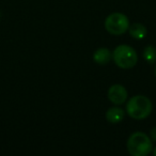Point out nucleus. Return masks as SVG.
I'll return each mask as SVG.
<instances>
[{"label":"nucleus","mask_w":156,"mask_h":156,"mask_svg":"<svg viewBox=\"0 0 156 156\" xmlns=\"http://www.w3.org/2000/svg\"><path fill=\"white\" fill-rule=\"evenodd\" d=\"M126 147L133 156H147L153 150L152 139L142 132L133 133L126 143Z\"/></svg>","instance_id":"1"},{"label":"nucleus","mask_w":156,"mask_h":156,"mask_svg":"<svg viewBox=\"0 0 156 156\" xmlns=\"http://www.w3.org/2000/svg\"><path fill=\"white\" fill-rule=\"evenodd\" d=\"M152 112V103L144 95H135L126 104V113L135 120H143Z\"/></svg>","instance_id":"2"},{"label":"nucleus","mask_w":156,"mask_h":156,"mask_svg":"<svg viewBox=\"0 0 156 156\" xmlns=\"http://www.w3.org/2000/svg\"><path fill=\"white\" fill-rule=\"evenodd\" d=\"M113 62L117 66L123 69H129L138 62V55L136 50L128 45H119L112 52Z\"/></svg>","instance_id":"3"},{"label":"nucleus","mask_w":156,"mask_h":156,"mask_svg":"<svg viewBox=\"0 0 156 156\" xmlns=\"http://www.w3.org/2000/svg\"><path fill=\"white\" fill-rule=\"evenodd\" d=\"M129 28V20L128 17L123 13L115 12L107 16L105 20V29L107 32L112 35L124 34Z\"/></svg>","instance_id":"4"},{"label":"nucleus","mask_w":156,"mask_h":156,"mask_svg":"<svg viewBox=\"0 0 156 156\" xmlns=\"http://www.w3.org/2000/svg\"><path fill=\"white\" fill-rule=\"evenodd\" d=\"M127 90L122 85H112L108 90V98L112 104L122 105L127 100Z\"/></svg>","instance_id":"5"},{"label":"nucleus","mask_w":156,"mask_h":156,"mask_svg":"<svg viewBox=\"0 0 156 156\" xmlns=\"http://www.w3.org/2000/svg\"><path fill=\"white\" fill-rule=\"evenodd\" d=\"M112 59V52L106 47H101L96 49L93 54V60L95 63L104 65L109 63Z\"/></svg>","instance_id":"6"},{"label":"nucleus","mask_w":156,"mask_h":156,"mask_svg":"<svg viewBox=\"0 0 156 156\" xmlns=\"http://www.w3.org/2000/svg\"><path fill=\"white\" fill-rule=\"evenodd\" d=\"M125 117V111L120 107H111L106 112V120L111 124H118Z\"/></svg>","instance_id":"7"},{"label":"nucleus","mask_w":156,"mask_h":156,"mask_svg":"<svg viewBox=\"0 0 156 156\" xmlns=\"http://www.w3.org/2000/svg\"><path fill=\"white\" fill-rule=\"evenodd\" d=\"M128 31H129L130 37L136 40L144 39V37L147 33V27L144 25L140 24V23H135V24L130 25L129 28H128Z\"/></svg>","instance_id":"8"},{"label":"nucleus","mask_w":156,"mask_h":156,"mask_svg":"<svg viewBox=\"0 0 156 156\" xmlns=\"http://www.w3.org/2000/svg\"><path fill=\"white\" fill-rule=\"evenodd\" d=\"M143 58L147 63L152 64V63L156 62V47L153 45H149L144 48L143 50Z\"/></svg>","instance_id":"9"},{"label":"nucleus","mask_w":156,"mask_h":156,"mask_svg":"<svg viewBox=\"0 0 156 156\" xmlns=\"http://www.w3.org/2000/svg\"><path fill=\"white\" fill-rule=\"evenodd\" d=\"M150 137H151V139L153 141H156V126L151 129V132H150Z\"/></svg>","instance_id":"10"},{"label":"nucleus","mask_w":156,"mask_h":156,"mask_svg":"<svg viewBox=\"0 0 156 156\" xmlns=\"http://www.w3.org/2000/svg\"><path fill=\"white\" fill-rule=\"evenodd\" d=\"M153 154H154V155H156V147L153 150Z\"/></svg>","instance_id":"11"},{"label":"nucleus","mask_w":156,"mask_h":156,"mask_svg":"<svg viewBox=\"0 0 156 156\" xmlns=\"http://www.w3.org/2000/svg\"><path fill=\"white\" fill-rule=\"evenodd\" d=\"M155 76H156V67H155Z\"/></svg>","instance_id":"12"}]
</instances>
